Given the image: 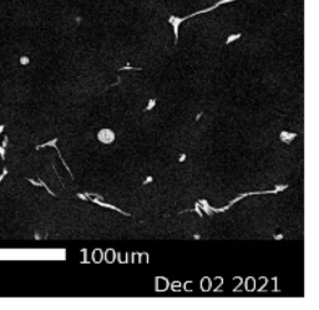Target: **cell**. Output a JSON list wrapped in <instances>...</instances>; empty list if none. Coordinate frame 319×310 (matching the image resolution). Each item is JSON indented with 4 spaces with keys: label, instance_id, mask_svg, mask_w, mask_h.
Segmentation results:
<instances>
[{
    "label": "cell",
    "instance_id": "obj_5",
    "mask_svg": "<svg viewBox=\"0 0 319 310\" xmlns=\"http://www.w3.org/2000/svg\"><path fill=\"white\" fill-rule=\"evenodd\" d=\"M6 142H7V137H5V138H4L2 143H1V145H2V147H5V146H6Z\"/></svg>",
    "mask_w": 319,
    "mask_h": 310
},
{
    "label": "cell",
    "instance_id": "obj_3",
    "mask_svg": "<svg viewBox=\"0 0 319 310\" xmlns=\"http://www.w3.org/2000/svg\"><path fill=\"white\" fill-rule=\"evenodd\" d=\"M241 37V34H234V35H231V36H228V39L226 40V44H231V42H233L234 40H237V39H239Z\"/></svg>",
    "mask_w": 319,
    "mask_h": 310
},
{
    "label": "cell",
    "instance_id": "obj_6",
    "mask_svg": "<svg viewBox=\"0 0 319 310\" xmlns=\"http://www.w3.org/2000/svg\"><path fill=\"white\" fill-rule=\"evenodd\" d=\"M5 175H6V170H4V172H2V175H1V176H0V181H1V180H2V178H4V176H5Z\"/></svg>",
    "mask_w": 319,
    "mask_h": 310
},
{
    "label": "cell",
    "instance_id": "obj_1",
    "mask_svg": "<svg viewBox=\"0 0 319 310\" xmlns=\"http://www.w3.org/2000/svg\"><path fill=\"white\" fill-rule=\"evenodd\" d=\"M97 138L100 140V142L105 143V145H108V143H112L113 140H115V133L111 131V130H107V128H104L101 130L99 133H97Z\"/></svg>",
    "mask_w": 319,
    "mask_h": 310
},
{
    "label": "cell",
    "instance_id": "obj_8",
    "mask_svg": "<svg viewBox=\"0 0 319 310\" xmlns=\"http://www.w3.org/2000/svg\"><path fill=\"white\" fill-rule=\"evenodd\" d=\"M185 157H186V156H185V155H182V157L180 158V161H183V160H185Z\"/></svg>",
    "mask_w": 319,
    "mask_h": 310
},
{
    "label": "cell",
    "instance_id": "obj_2",
    "mask_svg": "<svg viewBox=\"0 0 319 310\" xmlns=\"http://www.w3.org/2000/svg\"><path fill=\"white\" fill-rule=\"evenodd\" d=\"M294 137H297V133H288V132H282L281 133V140L286 143H291Z\"/></svg>",
    "mask_w": 319,
    "mask_h": 310
},
{
    "label": "cell",
    "instance_id": "obj_7",
    "mask_svg": "<svg viewBox=\"0 0 319 310\" xmlns=\"http://www.w3.org/2000/svg\"><path fill=\"white\" fill-rule=\"evenodd\" d=\"M151 181H152V177H148V178L145 181V183H147V182H151Z\"/></svg>",
    "mask_w": 319,
    "mask_h": 310
},
{
    "label": "cell",
    "instance_id": "obj_4",
    "mask_svg": "<svg viewBox=\"0 0 319 310\" xmlns=\"http://www.w3.org/2000/svg\"><path fill=\"white\" fill-rule=\"evenodd\" d=\"M155 102H156L155 100H150V102H148V106L146 107V111H147V110H151V108L155 106Z\"/></svg>",
    "mask_w": 319,
    "mask_h": 310
}]
</instances>
